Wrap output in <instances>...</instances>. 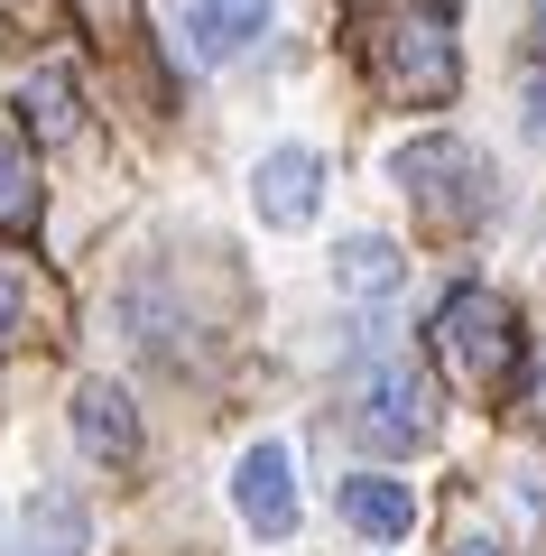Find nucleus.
I'll use <instances>...</instances> for the list:
<instances>
[{
    "mask_svg": "<svg viewBox=\"0 0 546 556\" xmlns=\"http://www.w3.org/2000/svg\"><path fill=\"white\" fill-rule=\"evenodd\" d=\"M398 278H408V260H398V241H380V232H352L343 251H333V288H343V298H390Z\"/></svg>",
    "mask_w": 546,
    "mask_h": 556,
    "instance_id": "obj_11",
    "label": "nucleus"
},
{
    "mask_svg": "<svg viewBox=\"0 0 546 556\" xmlns=\"http://www.w3.org/2000/svg\"><path fill=\"white\" fill-rule=\"evenodd\" d=\"M519 408H528V427H537V437H546V362H537V371H528V390H519Z\"/></svg>",
    "mask_w": 546,
    "mask_h": 556,
    "instance_id": "obj_15",
    "label": "nucleus"
},
{
    "mask_svg": "<svg viewBox=\"0 0 546 556\" xmlns=\"http://www.w3.org/2000/svg\"><path fill=\"white\" fill-rule=\"evenodd\" d=\"M65 417H75V445H84V455H102V464H139V445H149L139 399L120 390V380H75Z\"/></svg>",
    "mask_w": 546,
    "mask_h": 556,
    "instance_id": "obj_6",
    "label": "nucleus"
},
{
    "mask_svg": "<svg viewBox=\"0 0 546 556\" xmlns=\"http://www.w3.org/2000/svg\"><path fill=\"white\" fill-rule=\"evenodd\" d=\"M528 130L546 139V75H537V93H528Z\"/></svg>",
    "mask_w": 546,
    "mask_h": 556,
    "instance_id": "obj_17",
    "label": "nucleus"
},
{
    "mask_svg": "<svg viewBox=\"0 0 546 556\" xmlns=\"http://www.w3.org/2000/svg\"><path fill=\"white\" fill-rule=\"evenodd\" d=\"M251 204H259V223H278V232L315 223V204H325V159H315V149H269L259 177H251Z\"/></svg>",
    "mask_w": 546,
    "mask_h": 556,
    "instance_id": "obj_7",
    "label": "nucleus"
},
{
    "mask_svg": "<svg viewBox=\"0 0 546 556\" xmlns=\"http://www.w3.org/2000/svg\"><path fill=\"white\" fill-rule=\"evenodd\" d=\"M38 214V177H28V159H20V139H0V223L20 232V223Z\"/></svg>",
    "mask_w": 546,
    "mask_h": 556,
    "instance_id": "obj_13",
    "label": "nucleus"
},
{
    "mask_svg": "<svg viewBox=\"0 0 546 556\" xmlns=\"http://www.w3.org/2000/svg\"><path fill=\"white\" fill-rule=\"evenodd\" d=\"M20 547L28 556H84L93 547V510H84L65 482H47V492H28V510H20Z\"/></svg>",
    "mask_w": 546,
    "mask_h": 556,
    "instance_id": "obj_9",
    "label": "nucleus"
},
{
    "mask_svg": "<svg viewBox=\"0 0 546 556\" xmlns=\"http://www.w3.org/2000/svg\"><path fill=\"white\" fill-rule=\"evenodd\" d=\"M427 334L464 390H509V371H519V306L500 288H454Z\"/></svg>",
    "mask_w": 546,
    "mask_h": 556,
    "instance_id": "obj_2",
    "label": "nucleus"
},
{
    "mask_svg": "<svg viewBox=\"0 0 546 556\" xmlns=\"http://www.w3.org/2000/svg\"><path fill=\"white\" fill-rule=\"evenodd\" d=\"M232 510L251 519L259 538H288V529H296V455H288L278 437H259L251 455L232 464Z\"/></svg>",
    "mask_w": 546,
    "mask_h": 556,
    "instance_id": "obj_5",
    "label": "nucleus"
},
{
    "mask_svg": "<svg viewBox=\"0 0 546 556\" xmlns=\"http://www.w3.org/2000/svg\"><path fill=\"white\" fill-rule=\"evenodd\" d=\"M343 519L371 538V547H398V538L417 529V492L398 473H352L343 482Z\"/></svg>",
    "mask_w": 546,
    "mask_h": 556,
    "instance_id": "obj_8",
    "label": "nucleus"
},
{
    "mask_svg": "<svg viewBox=\"0 0 546 556\" xmlns=\"http://www.w3.org/2000/svg\"><path fill=\"white\" fill-rule=\"evenodd\" d=\"M528 38H537V56H546V0H528Z\"/></svg>",
    "mask_w": 546,
    "mask_h": 556,
    "instance_id": "obj_18",
    "label": "nucleus"
},
{
    "mask_svg": "<svg viewBox=\"0 0 546 556\" xmlns=\"http://www.w3.org/2000/svg\"><path fill=\"white\" fill-rule=\"evenodd\" d=\"M454 556H500V547H491V538H464V547H454Z\"/></svg>",
    "mask_w": 546,
    "mask_h": 556,
    "instance_id": "obj_19",
    "label": "nucleus"
},
{
    "mask_svg": "<svg viewBox=\"0 0 546 556\" xmlns=\"http://www.w3.org/2000/svg\"><path fill=\"white\" fill-rule=\"evenodd\" d=\"M352 427H361L380 455H417V445H435V380L417 371V362H398V353H390V362H371Z\"/></svg>",
    "mask_w": 546,
    "mask_h": 556,
    "instance_id": "obj_3",
    "label": "nucleus"
},
{
    "mask_svg": "<svg viewBox=\"0 0 546 556\" xmlns=\"http://www.w3.org/2000/svg\"><path fill=\"white\" fill-rule=\"evenodd\" d=\"M93 10V28H130V0H84Z\"/></svg>",
    "mask_w": 546,
    "mask_h": 556,
    "instance_id": "obj_16",
    "label": "nucleus"
},
{
    "mask_svg": "<svg viewBox=\"0 0 546 556\" xmlns=\"http://www.w3.org/2000/svg\"><path fill=\"white\" fill-rule=\"evenodd\" d=\"M20 121H28V139H75V130H84L75 75H65V65H38V75L20 84Z\"/></svg>",
    "mask_w": 546,
    "mask_h": 556,
    "instance_id": "obj_10",
    "label": "nucleus"
},
{
    "mask_svg": "<svg viewBox=\"0 0 546 556\" xmlns=\"http://www.w3.org/2000/svg\"><path fill=\"white\" fill-rule=\"evenodd\" d=\"M28 316V288H20V260H0V334Z\"/></svg>",
    "mask_w": 546,
    "mask_h": 556,
    "instance_id": "obj_14",
    "label": "nucleus"
},
{
    "mask_svg": "<svg viewBox=\"0 0 546 556\" xmlns=\"http://www.w3.org/2000/svg\"><path fill=\"white\" fill-rule=\"evenodd\" d=\"M371 84H380L390 102H408V112L454 102L464 56H454V10H445V0H417V10H398V20H380V38H371Z\"/></svg>",
    "mask_w": 546,
    "mask_h": 556,
    "instance_id": "obj_1",
    "label": "nucleus"
},
{
    "mask_svg": "<svg viewBox=\"0 0 546 556\" xmlns=\"http://www.w3.org/2000/svg\"><path fill=\"white\" fill-rule=\"evenodd\" d=\"M390 177L408 186L427 214H454V223L482 204V159H472L464 139H408V149H390Z\"/></svg>",
    "mask_w": 546,
    "mask_h": 556,
    "instance_id": "obj_4",
    "label": "nucleus"
},
{
    "mask_svg": "<svg viewBox=\"0 0 546 556\" xmlns=\"http://www.w3.org/2000/svg\"><path fill=\"white\" fill-rule=\"evenodd\" d=\"M269 10H278V0H186V20H195L204 56H241V47L269 28Z\"/></svg>",
    "mask_w": 546,
    "mask_h": 556,
    "instance_id": "obj_12",
    "label": "nucleus"
}]
</instances>
